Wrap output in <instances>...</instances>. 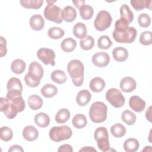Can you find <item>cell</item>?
I'll use <instances>...</instances> for the list:
<instances>
[{
    "instance_id": "1",
    "label": "cell",
    "mask_w": 152,
    "mask_h": 152,
    "mask_svg": "<svg viewBox=\"0 0 152 152\" xmlns=\"http://www.w3.org/2000/svg\"><path fill=\"white\" fill-rule=\"evenodd\" d=\"M0 108L6 117L10 119L14 118L18 112L25 109V102L21 94L7 93L6 98L0 99Z\"/></svg>"
},
{
    "instance_id": "2",
    "label": "cell",
    "mask_w": 152,
    "mask_h": 152,
    "mask_svg": "<svg viewBox=\"0 0 152 152\" xmlns=\"http://www.w3.org/2000/svg\"><path fill=\"white\" fill-rule=\"evenodd\" d=\"M129 22L120 18L115 25V30L112 36L115 40L121 43H131L133 42L137 36V30L133 27L129 26Z\"/></svg>"
},
{
    "instance_id": "3",
    "label": "cell",
    "mask_w": 152,
    "mask_h": 152,
    "mask_svg": "<svg viewBox=\"0 0 152 152\" xmlns=\"http://www.w3.org/2000/svg\"><path fill=\"white\" fill-rule=\"evenodd\" d=\"M67 71L72 78L74 86L80 87L84 81V67L82 62L78 59H73L67 65Z\"/></svg>"
},
{
    "instance_id": "4",
    "label": "cell",
    "mask_w": 152,
    "mask_h": 152,
    "mask_svg": "<svg viewBox=\"0 0 152 152\" xmlns=\"http://www.w3.org/2000/svg\"><path fill=\"white\" fill-rule=\"evenodd\" d=\"M107 106L102 102H94L89 110V116L91 121L95 123L104 122L107 118Z\"/></svg>"
},
{
    "instance_id": "5",
    "label": "cell",
    "mask_w": 152,
    "mask_h": 152,
    "mask_svg": "<svg viewBox=\"0 0 152 152\" xmlns=\"http://www.w3.org/2000/svg\"><path fill=\"white\" fill-rule=\"evenodd\" d=\"M72 134V129L66 125L52 127L49 133L50 140L55 142H59L69 139Z\"/></svg>"
},
{
    "instance_id": "6",
    "label": "cell",
    "mask_w": 152,
    "mask_h": 152,
    "mask_svg": "<svg viewBox=\"0 0 152 152\" xmlns=\"http://www.w3.org/2000/svg\"><path fill=\"white\" fill-rule=\"evenodd\" d=\"M94 140L97 141L98 148L102 151H107L110 149L109 135L105 127H98L94 133Z\"/></svg>"
},
{
    "instance_id": "7",
    "label": "cell",
    "mask_w": 152,
    "mask_h": 152,
    "mask_svg": "<svg viewBox=\"0 0 152 152\" xmlns=\"http://www.w3.org/2000/svg\"><path fill=\"white\" fill-rule=\"evenodd\" d=\"M112 21L110 14L107 11L101 10L97 13L94 21V26L97 30L103 31L110 26Z\"/></svg>"
},
{
    "instance_id": "8",
    "label": "cell",
    "mask_w": 152,
    "mask_h": 152,
    "mask_svg": "<svg viewBox=\"0 0 152 152\" xmlns=\"http://www.w3.org/2000/svg\"><path fill=\"white\" fill-rule=\"evenodd\" d=\"M43 14L47 20L55 23L59 24L63 21L62 11L61 9L53 4L47 5L45 8Z\"/></svg>"
},
{
    "instance_id": "9",
    "label": "cell",
    "mask_w": 152,
    "mask_h": 152,
    "mask_svg": "<svg viewBox=\"0 0 152 152\" xmlns=\"http://www.w3.org/2000/svg\"><path fill=\"white\" fill-rule=\"evenodd\" d=\"M106 99L110 104L116 108L122 107L125 102L124 95L116 88H111L106 91Z\"/></svg>"
},
{
    "instance_id": "10",
    "label": "cell",
    "mask_w": 152,
    "mask_h": 152,
    "mask_svg": "<svg viewBox=\"0 0 152 152\" xmlns=\"http://www.w3.org/2000/svg\"><path fill=\"white\" fill-rule=\"evenodd\" d=\"M44 74V70L40 64L36 61L32 62L28 66V71L26 74L28 78L37 83H40Z\"/></svg>"
},
{
    "instance_id": "11",
    "label": "cell",
    "mask_w": 152,
    "mask_h": 152,
    "mask_svg": "<svg viewBox=\"0 0 152 152\" xmlns=\"http://www.w3.org/2000/svg\"><path fill=\"white\" fill-rule=\"evenodd\" d=\"M37 56L46 65L49 64L52 66L55 65V53L51 49L45 48L39 49L37 52Z\"/></svg>"
},
{
    "instance_id": "12",
    "label": "cell",
    "mask_w": 152,
    "mask_h": 152,
    "mask_svg": "<svg viewBox=\"0 0 152 152\" xmlns=\"http://www.w3.org/2000/svg\"><path fill=\"white\" fill-rule=\"evenodd\" d=\"M91 61L94 65L102 68L106 66L109 64L110 57L107 53L104 52H99L93 55Z\"/></svg>"
},
{
    "instance_id": "13",
    "label": "cell",
    "mask_w": 152,
    "mask_h": 152,
    "mask_svg": "<svg viewBox=\"0 0 152 152\" xmlns=\"http://www.w3.org/2000/svg\"><path fill=\"white\" fill-rule=\"evenodd\" d=\"M119 87L121 90L124 92L130 93L136 88L137 83L133 78L131 77H125L121 80Z\"/></svg>"
},
{
    "instance_id": "14",
    "label": "cell",
    "mask_w": 152,
    "mask_h": 152,
    "mask_svg": "<svg viewBox=\"0 0 152 152\" xmlns=\"http://www.w3.org/2000/svg\"><path fill=\"white\" fill-rule=\"evenodd\" d=\"M129 105L135 112H141L145 107V102L138 96H133L129 98Z\"/></svg>"
},
{
    "instance_id": "15",
    "label": "cell",
    "mask_w": 152,
    "mask_h": 152,
    "mask_svg": "<svg viewBox=\"0 0 152 152\" xmlns=\"http://www.w3.org/2000/svg\"><path fill=\"white\" fill-rule=\"evenodd\" d=\"M7 88L8 92L21 94L23 91V86L21 81L18 78L16 77H12L10 78L7 83Z\"/></svg>"
},
{
    "instance_id": "16",
    "label": "cell",
    "mask_w": 152,
    "mask_h": 152,
    "mask_svg": "<svg viewBox=\"0 0 152 152\" xmlns=\"http://www.w3.org/2000/svg\"><path fill=\"white\" fill-rule=\"evenodd\" d=\"M30 27L36 31H39L43 28L45 26V20L42 16L39 14L32 15L29 21Z\"/></svg>"
},
{
    "instance_id": "17",
    "label": "cell",
    "mask_w": 152,
    "mask_h": 152,
    "mask_svg": "<svg viewBox=\"0 0 152 152\" xmlns=\"http://www.w3.org/2000/svg\"><path fill=\"white\" fill-rule=\"evenodd\" d=\"M23 136L26 140L28 141H33L38 138L39 132L34 126L32 125H28L23 129Z\"/></svg>"
},
{
    "instance_id": "18",
    "label": "cell",
    "mask_w": 152,
    "mask_h": 152,
    "mask_svg": "<svg viewBox=\"0 0 152 152\" xmlns=\"http://www.w3.org/2000/svg\"><path fill=\"white\" fill-rule=\"evenodd\" d=\"M91 95L87 90H80L76 97V102L80 106H84L87 104L91 100Z\"/></svg>"
},
{
    "instance_id": "19",
    "label": "cell",
    "mask_w": 152,
    "mask_h": 152,
    "mask_svg": "<svg viewBox=\"0 0 152 152\" xmlns=\"http://www.w3.org/2000/svg\"><path fill=\"white\" fill-rule=\"evenodd\" d=\"M106 83L103 79L100 77H96L93 78L90 82L89 87L90 90L94 92H101L105 87Z\"/></svg>"
},
{
    "instance_id": "20",
    "label": "cell",
    "mask_w": 152,
    "mask_h": 152,
    "mask_svg": "<svg viewBox=\"0 0 152 152\" xmlns=\"http://www.w3.org/2000/svg\"><path fill=\"white\" fill-rule=\"evenodd\" d=\"M113 59L118 62H124L128 57V50L123 47H116L112 51Z\"/></svg>"
},
{
    "instance_id": "21",
    "label": "cell",
    "mask_w": 152,
    "mask_h": 152,
    "mask_svg": "<svg viewBox=\"0 0 152 152\" xmlns=\"http://www.w3.org/2000/svg\"><path fill=\"white\" fill-rule=\"evenodd\" d=\"M34 121L35 124L41 128H45L49 125L50 118L48 114L44 112H40L34 116Z\"/></svg>"
},
{
    "instance_id": "22",
    "label": "cell",
    "mask_w": 152,
    "mask_h": 152,
    "mask_svg": "<svg viewBox=\"0 0 152 152\" xmlns=\"http://www.w3.org/2000/svg\"><path fill=\"white\" fill-rule=\"evenodd\" d=\"M62 11V17L66 22H72L74 21L77 17V12L75 8L70 5L66 6L63 9Z\"/></svg>"
},
{
    "instance_id": "23",
    "label": "cell",
    "mask_w": 152,
    "mask_h": 152,
    "mask_svg": "<svg viewBox=\"0 0 152 152\" xmlns=\"http://www.w3.org/2000/svg\"><path fill=\"white\" fill-rule=\"evenodd\" d=\"M72 32L74 36L82 39L87 36V27L84 23L78 22L74 26Z\"/></svg>"
},
{
    "instance_id": "24",
    "label": "cell",
    "mask_w": 152,
    "mask_h": 152,
    "mask_svg": "<svg viewBox=\"0 0 152 152\" xmlns=\"http://www.w3.org/2000/svg\"><path fill=\"white\" fill-rule=\"evenodd\" d=\"M27 103L31 109L36 110L42 107L43 104V100L38 95L33 94L28 97Z\"/></svg>"
},
{
    "instance_id": "25",
    "label": "cell",
    "mask_w": 152,
    "mask_h": 152,
    "mask_svg": "<svg viewBox=\"0 0 152 152\" xmlns=\"http://www.w3.org/2000/svg\"><path fill=\"white\" fill-rule=\"evenodd\" d=\"M57 87L52 84H46L44 85L41 90V94L46 98H50L55 96L58 93Z\"/></svg>"
},
{
    "instance_id": "26",
    "label": "cell",
    "mask_w": 152,
    "mask_h": 152,
    "mask_svg": "<svg viewBox=\"0 0 152 152\" xmlns=\"http://www.w3.org/2000/svg\"><path fill=\"white\" fill-rule=\"evenodd\" d=\"M26 63L21 59H16L11 64V69L12 72L16 74H22L26 69Z\"/></svg>"
},
{
    "instance_id": "27",
    "label": "cell",
    "mask_w": 152,
    "mask_h": 152,
    "mask_svg": "<svg viewBox=\"0 0 152 152\" xmlns=\"http://www.w3.org/2000/svg\"><path fill=\"white\" fill-rule=\"evenodd\" d=\"M140 143L137 139L130 138L126 140L124 143V148L127 152H135L138 150Z\"/></svg>"
},
{
    "instance_id": "28",
    "label": "cell",
    "mask_w": 152,
    "mask_h": 152,
    "mask_svg": "<svg viewBox=\"0 0 152 152\" xmlns=\"http://www.w3.org/2000/svg\"><path fill=\"white\" fill-rule=\"evenodd\" d=\"M50 78L53 81L59 84L65 83L67 80L65 73L60 69H56L52 71L50 74Z\"/></svg>"
},
{
    "instance_id": "29",
    "label": "cell",
    "mask_w": 152,
    "mask_h": 152,
    "mask_svg": "<svg viewBox=\"0 0 152 152\" xmlns=\"http://www.w3.org/2000/svg\"><path fill=\"white\" fill-rule=\"evenodd\" d=\"M76 46V41L71 37H68L64 39L61 43L62 49L66 52H71L73 51L75 49Z\"/></svg>"
},
{
    "instance_id": "30",
    "label": "cell",
    "mask_w": 152,
    "mask_h": 152,
    "mask_svg": "<svg viewBox=\"0 0 152 152\" xmlns=\"http://www.w3.org/2000/svg\"><path fill=\"white\" fill-rule=\"evenodd\" d=\"M131 5L136 11H140L145 8L151 10V1L147 0H131Z\"/></svg>"
},
{
    "instance_id": "31",
    "label": "cell",
    "mask_w": 152,
    "mask_h": 152,
    "mask_svg": "<svg viewBox=\"0 0 152 152\" xmlns=\"http://www.w3.org/2000/svg\"><path fill=\"white\" fill-rule=\"evenodd\" d=\"M72 124L77 129H81L85 127L87 124V120L85 115L83 114H77L75 115L72 119Z\"/></svg>"
},
{
    "instance_id": "32",
    "label": "cell",
    "mask_w": 152,
    "mask_h": 152,
    "mask_svg": "<svg viewBox=\"0 0 152 152\" xmlns=\"http://www.w3.org/2000/svg\"><path fill=\"white\" fill-rule=\"evenodd\" d=\"M79 12L81 17L83 20H88L93 16L94 10L91 6L84 4L79 9Z\"/></svg>"
},
{
    "instance_id": "33",
    "label": "cell",
    "mask_w": 152,
    "mask_h": 152,
    "mask_svg": "<svg viewBox=\"0 0 152 152\" xmlns=\"http://www.w3.org/2000/svg\"><path fill=\"white\" fill-rule=\"evenodd\" d=\"M121 18H122L131 23L134 20V14L126 4H123L120 8Z\"/></svg>"
},
{
    "instance_id": "34",
    "label": "cell",
    "mask_w": 152,
    "mask_h": 152,
    "mask_svg": "<svg viewBox=\"0 0 152 152\" xmlns=\"http://www.w3.org/2000/svg\"><path fill=\"white\" fill-rule=\"evenodd\" d=\"M121 119L124 122L128 125H132L136 122L137 117L134 113L129 110H124L121 115Z\"/></svg>"
},
{
    "instance_id": "35",
    "label": "cell",
    "mask_w": 152,
    "mask_h": 152,
    "mask_svg": "<svg viewBox=\"0 0 152 152\" xmlns=\"http://www.w3.org/2000/svg\"><path fill=\"white\" fill-rule=\"evenodd\" d=\"M22 7L28 9H38L43 3V0H21L20 1Z\"/></svg>"
},
{
    "instance_id": "36",
    "label": "cell",
    "mask_w": 152,
    "mask_h": 152,
    "mask_svg": "<svg viewBox=\"0 0 152 152\" xmlns=\"http://www.w3.org/2000/svg\"><path fill=\"white\" fill-rule=\"evenodd\" d=\"M70 118V112L65 108H63L58 111L55 115V121L58 124L66 122Z\"/></svg>"
},
{
    "instance_id": "37",
    "label": "cell",
    "mask_w": 152,
    "mask_h": 152,
    "mask_svg": "<svg viewBox=\"0 0 152 152\" xmlns=\"http://www.w3.org/2000/svg\"><path fill=\"white\" fill-rule=\"evenodd\" d=\"M110 132L113 136L117 138L122 137L126 133L125 127L121 124H115L111 126Z\"/></svg>"
},
{
    "instance_id": "38",
    "label": "cell",
    "mask_w": 152,
    "mask_h": 152,
    "mask_svg": "<svg viewBox=\"0 0 152 152\" xmlns=\"http://www.w3.org/2000/svg\"><path fill=\"white\" fill-rule=\"evenodd\" d=\"M94 45V40L91 36H86L80 41V46L81 49L85 50L91 49Z\"/></svg>"
},
{
    "instance_id": "39",
    "label": "cell",
    "mask_w": 152,
    "mask_h": 152,
    "mask_svg": "<svg viewBox=\"0 0 152 152\" xmlns=\"http://www.w3.org/2000/svg\"><path fill=\"white\" fill-rule=\"evenodd\" d=\"M64 30L58 27H50L48 31L49 37L52 39H59L64 36Z\"/></svg>"
},
{
    "instance_id": "40",
    "label": "cell",
    "mask_w": 152,
    "mask_h": 152,
    "mask_svg": "<svg viewBox=\"0 0 152 152\" xmlns=\"http://www.w3.org/2000/svg\"><path fill=\"white\" fill-rule=\"evenodd\" d=\"M112 42L108 36L103 35L100 36L97 40V46L99 49L105 50L111 47Z\"/></svg>"
},
{
    "instance_id": "41",
    "label": "cell",
    "mask_w": 152,
    "mask_h": 152,
    "mask_svg": "<svg viewBox=\"0 0 152 152\" xmlns=\"http://www.w3.org/2000/svg\"><path fill=\"white\" fill-rule=\"evenodd\" d=\"M13 132L8 126H2L0 129V138L4 141H8L12 138Z\"/></svg>"
},
{
    "instance_id": "42",
    "label": "cell",
    "mask_w": 152,
    "mask_h": 152,
    "mask_svg": "<svg viewBox=\"0 0 152 152\" xmlns=\"http://www.w3.org/2000/svg\"><path fill=\"white\" fill-rule=\"evenodd\" d=\"M140 42L143 45H150L152 43V33L150 31H145L141 33Z\"/></svg>"
},
{
    "instance_id": "43",
    "label": "cell",
    "mask_w": 152,
    "mask_h": 152,
    "mask_svg": "<svg viewBox=\"0 0 152 152\" xmlns=\"http://www.w3.org/2000/svg\"><path fill=\"white\" fill-rule=\"evenodd\" d=\"M138 23L142 27H148L151 24L150 17L146 13L141 14L138 17Z\"/></svg>"
},
{
    "instance_id": "44",
    "label": "cell",
    "mask_w": 152,
    "mask_h": 152,
    "mask_svg": "<svg viewBox=\"0 0 152 152\" xmlns=\"http://www.w3.org/2000/svg\"><path fill=\"white\" fill-rule=\"evenodd\" d=\"M7 53V41L2 37H0V56L3 57Z\"/></svg>"
},
{
    "instance_id": "45",
    "label": "cell",
    "mask_w": 152,
    "mask_h": 152,
    "mask_svg": "<svg viewBox=\"0 0 152 152\" xmlns=\"http://www.w3.org/2000/svg\"><path fill=\"white\" fill-rule=\"evenodd\" d=\"M58 152H72L73 149L72 148V146L69 144H64L61 145L59 148L58 149Z\"/></svg>"
},
{
    "instance_id": "46",
    "label": "cell",
    "mask_w": 152,
    "mask_h": 152,
    "mask_svg": "<svg viewBox=\"0 0 152 152\" xmlns=\"http://www.w3.org/2000/svg\"><path fill=\"white\" fill-rule=\"evenodd\" d=\"M13 151H21V152H23L24 150L19 145H12L8 149V152H13Z\"/></svg>"
},
{
    "instance_id": "47",
    "label": "cell",
    "mask_w": 152,
    "mask_h": 152,
    "mask_svg": "<svg viewBox=\"0 0 152 152\" xmlns=\"http://www.w3.org/2000/svg\"><path fill=\"white\" fill-rule=\"evenodd\" d=\"M72 3L77 8H80L83 5L85 4V1L84 0L80 1H72Z\"/></svg>"
},
{
    "instance_id": "48",
    "label": "cell",
    "mask_w": 152,
    "mask_h": 152,
    "mask_svg": "<svg viewBox=\"0 0 152 152\" xmlns=\"http://www.w3.org/2000/svg\"><path fill=\"white\" fill-rule=\"evenodd\" d=\"M145 117L147 118V119L151 122V106H149V107L148 108V109H147L146 112H145Z\"/></svg>"
},
{
    "instance_id": "49",
    "label": "cell",
    "mask_w": 152,
    "mask_h": 152,
    "mask_svg": "<svg viewBox=\"0 0 152 152\" xmlns=\"http://www.w3.org/2000/svg\"><path fill=\"white\" fill-rule=\"evenodd\" d=\"M79 151H95L97 152V150L94 148L93 147H84L79 150Z\"/></svg>"
},
{
    "instance_id": "50",
    "label": "cell",
    "mask_w": 152,
    "mask_h": 152,
    "mask_svg": "<svg viewBox=\"0 0 152 152\" xmlns=\"http://www.w3.org/2000/svg\"><path fill=\"white\" fill-rule=\"evenodd\" d=\"M55 2H56V1H48V0L46 1V2L48 3V4H52Z\"/></svg>"
}]
</instances>
